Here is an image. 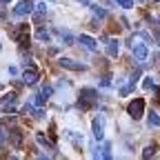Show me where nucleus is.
<instances>
[{"instance_id":"2eb2a0df","label":"nucleus","mask_w":160,"mask_h":160,"mask_svg":"<svg viewBox=\"0 0 160 160\" xmlns=\"http://www.w3.org/2000/svg\"><path fill=\"white\" fill-rule=\"evenodd\" d=\"M89 9H91V11H93L98 18H107V11H105L102 7H98V5H89Z\"/></svg>"},{"instance_id":"412c9836","label":"nucleus","mask_w":160,"mask_h":160,"mask_svg":"<svg viewBox=\"0 0 160 160\" xmlns=\"http://www.w3.org/2000/svg\"><path fill=\"white\" fill-rule=\"evenodd\" d=\"M2 100H5L7 105H11L13 100H16V93H7V96H2Z\"/></svg>"},{"instance_id":"4468645a","label":"nucleus","mask_w":160,"mask_h":160,"mask_svg":"<svg viewBox=\"0 0 160 160\" xmlns=\"http://www.w3.org/2000/svg\"><path fill=\"white\" fill-rule=\"evenodd\" d=\"M60 38H62V45H73L76 42V38L69 31H60Z\"/></svg>"},{"instance_id":"aec40b11","label":"nucleus","mask_w":160,"mask_h":160,"mask_svg":"<svg viewBox=\"0 0 160 160\" xmlns=\"http://www.w3.org/2000/svg\"><path fill=\"white\" fill-rule=\"evenodd\" d=\"M116 5H120L122 9H131V0H113Z\"/></svg>"},{"instance_id":"393cba45","label":"nucleus","mask_w":160,"mask_h":160,"mask_svg":"<svg viewBox=\"0 0 160 160\" xmlns=\"http://www.w3.org/2000/svg\"><path fill=\"white\" fill-rule=\"evenodd\" d=\"M78 2H80V5H91L89 0H78Z\"/></svg>"},{"instance_id":"ddd939ff","label":"nucleus","mask_w":160,"mask_h":160,"mask_svg":"<svg viewBox=\"0 0 160 160\" xmlns=\"http://www.w3.org/2000/svg\"><path fill=\"white\" fill-rule=\"evenodd\" d=\"M147 125H149V127H160V116H158L156 111H151V113L147 116Z\"/></svg>"},{"instance_id":"b1692460","label":"nucleus","mask_w":160,"mask_h":160,"mask_svg":"<svg viewBox=\"0 0 160 160\" xmlns=\"http://www.w3.org/2000/svg\"><path fill=\"white\" fill-rule=\"evenodd\" d=\"M7 71H9V76H18V69H16V67H9Z\"/></svg>"},{"instance_id":"a878e982","label":"nucleus","mask_w":160,"mask_h":160,"mask_svg":"<svg viewBox=\"0 0 160 160\" xmlns=\"http://www.w3.org/2000/svg\"><path fill=\"white\" fill-rule=\"evenodd\" d=\"M2 2H5V5H7V2H11V0H2Z\"/></svg>"},{"instance_id":"39448f33","label":"nucleus","mask_w":160,"mask_h":160,"mask_svg":"<svg viewBox=\"0 0 160 160\" xmlns=\"http://www.w3.org/2000/svg\"><path fill=\"white\" fill-rule=\"evenodd\" d=\"M13 38L20 45H27L29 42V25H18L16 31H13Z\"/></svg>"},{"instance_id":"f257e3e1","label":"nucleus","mask_w":160,"mask_h":160,"mask_svg":"<svg viewBox=\"0 0 160 160\" xmlns=\"http://www.w3.org/2000/svg\"><path fill=\"white\" fill-rule=\"evenodd\" d=\"M153 42V40L149 38V33H133L129 38V47L133 51V58L138 60L140 65L147 62V58H149V45Z\"/></svg>"},{"instance_id":"9b49d317","label":"nucleus","mask_w":160,"mask_h":160,"mask_svg":"<svg viewBox=\"0 0 160 160\" xmlns=\"http://www.w3.org/2000/svg\"><path fill=\"white\" fill-rule=\"evenodd\" d=\"M118 51H120V42H118L116 38H109V40H107V53H109L111 58H116Z\"/></svg>"},{"instance_id":"6ab92c4d","label":"nucleus","mask_w":160,"mask_h":160,"mask_svg":"<svg viewBox=\"0 0 160 160\" xmlns=\"http://www.w3.org/2000/svg\"><path fill=\"white\" fill-rule=\"evenodd\" d=\"M40 93H42L45 98H51V93H53V87H51V85H45V87H42V91H40Z\"/></svg>"},{"instance_id":"423d86ee","label":"nucleus","mask_w":160,"mask_h":160,"mask_svg":"<svg viewBox=\"0 0 160 160\" xmlns=\"http://www.w3.org/2000/svg\"><path fill=\"white\" fill-rule=\"evenodd\" d=\"M80 93H82V96H80V107H82V109H89V107L93 105V100H96V91H93V89H82Z\"/></svg>"},{"instance_id":"bb28decb","label":"nucleus","mask_w":160,"mask_h":160,"mask_svg":"<svg viewBox=\"0 0 160 160\" xmlns=\"http://www.w3.org/2000/svg\"><path fill=\"white\" fill-rule=\"evenodd\" d=\"M0 49H2V45H0Z\"/></svg>"},{"instance_id":"f3484780","label":"nucleus","mask_w":160,"mask_h":160,"mask_svg":"<svg viewBox=\"0 0 160 160\" xmlns=\"http://www.w3.org/2000/svg\"><path fill=\"white\" fill-rule=\"evenodd\" d=\"M36 38H38V40H42V42H49V40H51V38H49V33H47L45 29H38Z\"/></svg>"},{"instance_id":"f03ea898","label":"nucleus","mask_w":160,"mask_h":160,"mask_svg":"<svg viewBox=\"0 0 160 160\" xmlns=\"http://www.w3.org/2000/svg\"><path fill=\"white\" fill-rule=\"evenodd\" d=\"M127 111H129V116H131L133 120H140V118H142V113H145V100H142V98H136V100H131Z\"/></svg>"},{"instance_id":"6e6552de","label":"nucleus","mask_w":160,"mask_h":160,"mask_svg":"<svg viewBox=\"0 0 160 160\" xmlns=\"http://www.w3.org/2000/svg\"><path fill=\"white\" fill-rule=\"evenodd\" d=\"M22 82H25V85H36V82H38V71H36L33 67H29V69L22 71Z\"/></svg>"},{"instance_id":"1a4fd4ad","label":"nucleus","mask_w":160,"mask_h":160,"mask_svg":"<svg viewBox=\"0 0 160 160\" xmlns=\"http://www.w3.org/2000/svg\"><path fill=\"white\" fill-rule=\"evenodd\" d=\"M9 140H11L13 149H20V147H22V131H20V129H11L9 131Z\"/></svg>"},{"instance_id":"5701e85b","label":"nucleus","mask_w":160,"mask_h":160,"mask_svg":"<svg viewBox=\"0 0 160 160\" xmlns=\"http://www.w3.org/2000/svg\"><path fill=\"white\" fill-rule=\"evenodd\" d=\"M151 87H153V80L147 78V80H145V89H151Z\"/></svg>"},{"instance_id":"4be33fe9","label":"nucleus","mask_w":160,"mask_h":160,"mask_svg":"<svg viewBox=\"0 0 160 160\" xmlns=\"http://www.w3.org/2000/svg\"><path fill=\"white\" fill-rule=\"evenodd\" d=\"M5 142H7V136H5L2 129H0V147H5Z\"/></svg>"},{"instance_id":"0eeeda50","label":"nucleus","mask_w":160,"mask_h":160,"mask_svg":"<svg viewBox=\"0 0 160 160\" xmlns=\"http://www.w3.org/2000/svg\"><path fill=\"white\" fill-rule=\"evenodd\" d=\"M31 11H33L31 0H20V2L16 5V9H13V13H16V16H29Z\"/></svg>"},{"instance_id":"cd10ccee","label":"nucleus","mask_w":160,"mask_h":160,"mask_svg":"<svg viewBox=\"0 0 160 160\" xmlns=\"http://www.w3.org/2000/svg\"><path fill=\"white\" fill-rule=\"evenodd\" d=\"M156 2H160V0H156Z\"/></svg>"},{"instance_id":"a211bd4d","label":"nucleus","mask_w":160,"mask_h":160,"mask_svg":"<svg viewBox=\"0 0 160 160\" xmlns=\"http://www.w3.org/2000/svg\"><path fill=\"white\" fill-rule=\"evenodd\" d=\"M100 158H111V145H105L100 151Z\"/></svg>"},{"instance_id":"dca6fc26","label":"nucleus","mask_w":160,"mask_h":160,"mask_svg":"<svg viewBox=\"0 0 160 160\" xmlns=\"http://www.w3.org/2000/svg\"><path fill=\"white\" fill-rule=\"evenodd\" d=\"M153 153H156V145L151 142V145H147V147H145V151H142V158H151Z\"/></svg>"},{"instance_id":"f8f14e48","label":"nucleus","mask_w":160,"mask_h":160,"mask_svg":"<svg viewBox=\"0 0 160 160\" xmlns=\"http://www.w3.org/2000/svg\"><path fill=\"white\" fill-rule=\"evenodd\" d=\"M36 142H38V145H40V147H45V149H49V151H51V149H53V145H51V142H49V140H47V138H45V136H42V133H36Z\"/></svg>"},{"instance_id":"7ed1b4c3","label":"nucleus","mask_w":160,"mask_h":160,"mask_svg":"<svg viewBox=\"0 0 160 160\" xmlns=\"http://www.w3.org/2000/svg\"><path fill=\"white\" fill-rule=\"evenodd\" d=\"M91 131L96 140H102L105 138V116H96L93 122H91Z\"/></svg>"},{"instance_id":"20e7f679","label":"nucleus","mask_w":160,"mask_h":160,"mask_svg":"<svg viewBox=\"0 0 160 160\" xmlns=\"http://www.w3.org/2000/svg\"><path fill=\"white\" fill-rule=\"evenodd\" d=\"M58 65L62 69H71V71H87V65L78 62V60H71V58H60Z\"/></svg>"},{"instance_id":"9d476101","label":"nucleus","mask_w":160,"mask_h":160,"mask_svg":"<svg viewBox=\"0 0 160 160\" xmlns=\"http://www.w3.org/2000/svg\"><path fill=\"white\" fill-rule=\"evenodd\" d=\"M80 45H85L89 51H98V42H96V40L91 38V36H87V33H80Z\"/></svg>"}]
</instances>
